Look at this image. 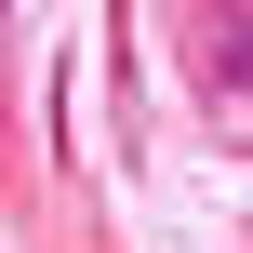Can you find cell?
<instances>
[{"label": "cell", "instance_id": "6da1fadb", "mask_svg": "<svg viewBox=\"0 0 253 253\" xmlns=\"http://www.w3.org/2000/svg\"><path fill=\"white\" fill-rule=\"evenodd\" d=\"M200 80H213V93H227V107L253 120V13H227V27H213V53H200Z\"/></svg>", "mask_w": 253, "mask_h": 253}]
</instances>
